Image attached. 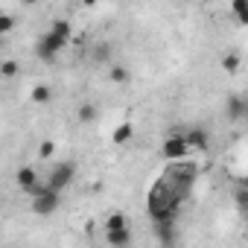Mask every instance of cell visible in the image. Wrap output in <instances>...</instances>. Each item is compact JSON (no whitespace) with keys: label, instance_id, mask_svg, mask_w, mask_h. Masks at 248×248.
<instances>
[{"label":"cell","instance_id":"6da1fadb","mask_svg":"<svg viewBox=\"0 0 248 248\" xmlns=\"http://www.w3.org/2000/svg\"><path fill=\"white\" fill-rule=\"evenodd\" d=\"M181 202H184V199H181L164 178H158V181L152 184L149 196H146V210H149L152 225H158V222H175Z\"/></svg>","mask_w":248,"mask_h":248},{"label":"cell","instance_id":"7a4b0ae2","mask_svg":"<svg viewBox=\"0 0 248 248\" xmlns=\"http://www.w3.org/2000/svg\"><path fill=\"white\" fill-rule=\"evenodd\" d=\"M181 199H187L190 196V190H193V184H196V178H199V167L193 164V161H175V164H167V172L161 175Z\"/></svg>","mask_w":248,"mask_h":248},{"label":"cell","instance_id":"3957f363","mask_svg":"<svg viewBox=\"0 0 248 248\" xmlns=\"http://www.w3.org/2000/svg\"><path fill=\"white\" fill-rule=\"evenodd\" d=\"M30 196H32V213H38V216H53L62 207V193H53L44 184H35L30 190Z\"/></svg>","mask_w":248,"mask_h":248},{"label":"cell","instance_id":"277c9868","mask_svg":"<svg viewBox=\"0 0 248 248\" xmlns=\"http://www.w3.org/2000/svg\"><path fill=\"white\" fill-rule=\"evenodd\" d=\"M73 175H76V164H73V161H62V164H56V167L50 170V175H47L44 187H47V190H53V193H62L64 187H70Z\"/></svg>","mask_w":248,"mask_h":248},{"label":"cell","instance_id":"5b68a950","mask_svg":"<svg viewBox=\"0 0 248 248\" xmlns=\"http://www.w3.org/2000/svg\"><path fill=\"white\" fill-rule=\"evenodd\" d=\"M64 47H67V41L47 30V32L35 41V56H38L41 62H56V59H59V53H62Z\"/></svg>","mask_w":248,"mask_h":248},{"label":"cell","instance_id":"8992f818","mask_svg":"<svg viewBox=\"0 0 248 248\" xmlns=\"http://www.w3.org/2000/svg\"><path fill=\"white\" fill-rule=\"evenodd\" d=\"M161 155H164V161H170V164H175V161H187L190 149H187V143H184L181 132H178V135H170V138L164 140V146H161Z\"/></svg>","mask_w":248,"mask_h":248},{"label":"cell","instance_id":"52a82bcc","mask_svg":"<svg viewBox=\"0 0 248 248\" xmlns=\"http://www.w3.org/2000/svg\"><path fill=\"white\" fill-rule=\"evenodd\" d=\"M245 114H248V102H245L239 93H231V96L225 99V117H228L231 123H239Z\"/></svg>","mask_w":248,"mask_h":248},{"label":"cell","instance_id":"ba28073f","mask_svg":"<svg viewBox=\"0 0 248 248\" xmlns=\"http://www.w3.org/2000/svg\"><path fill=\"white\" fill-rule=\"evenodd\" d=\"M155 236H158L161 248H178V231H175V222H158V225H155Z\"/></svg>","mask_w":248,"mask_h":248},{"label":"cell","instance_id":"9c48e42d","mask_svg":"<svg viewBox=\"0 0 248 248\" xmlns=\"http://www.w3.org/2000/svg\"><path fill=\"white\" fill-rule=\"evenodd\" d=\"M181 138H184V143H187V149H207L210 146V132L207 129H190V132H181Z\"/></svg>","mask_w":248,"mask_h":248},{"label":"cell","instance_id":"30bf717a","mask_svg":"<svg viewBox=\"0 0 248 248\" xmlns=\"http://www.w3.org/2000/svg\"><path fill=\"white\" fill-rule=\"evenodd\" d=\"M108 248H132V228H123V231H108L105 233Z\"/></svg>","mask_w":248,"mask_h":248},{"label":"cell","instance_id":"8fae6325","mask_svg":"<svg viewBox=\"0 0 248 248\" xmlns=\"http://www.w3.org/2000/svg\"><path fill=\"white\" fill-rule=\"evenodd\" d=\"M15 184H18L24 193H30V190H32L35 184H41V181H38V172H35L32 167H21V170L15 172Z\"/></svg>","mask_w":248,"mask_h":248},{"label":"cell","instance_id":"7c38bea8","mask_svg":"<svg viewBox=\"0 0 248 248\" xmlns=\"http://www.w3.org/2000/svg\"><path fill=\"white\" fill-rule=\"evenodd\" d=\"M132 135H135V129H132V123L126 120V123H120V126L114 129V135H111V143L123 146V143H129V140H132Z\"/></svg>","mask_w":248,"mask_h":248},{"label":"cell","instance_id":"4fadbf2b","mask_svg":"<svg viewBox=\"0 0 248 248\" xmlns=\"http://www.w3.org/2000/svg\"><path fill=\"white\" fill-rule=\"evenodd\" d=\"M108 79H111L114 85H126V82L132 79V73L123 67V64H111V67H108Z\"/></svg>","mask_w":248,"mask_h":248},{"label":"cell","instance_id":"5bb4252c","mask_svg":"<svg viewBox=\"0 0 248 248\" xmlns=\"http://www.w3.org/2000/svg\"><path fill=\"white\" fill-rule=\"evenodd\" d=\"M123 228H129V219L123 216V213H111V216L105 219V233H108V231H123Z\"/></svg>","mask_w":248,"mask_h":248},{"label":"cell","instance_id":"9a60e30c","mask_svg":"<svg viewBox=\"0 0 248 248\" xmlns=\"http://www.w3.org/2000/svg\"><path fill=\"white\" fill-rule=\"evenodd\" d=\"M50 96H53V91H50L47 85H35V88H32V93H30V99H32V102H38V105L50 102Z\"/></svg>","mask_w":248,"mask_h":248},{"label":"cell","instance_id":"2e32d148","mask_svg":"<svg viewBox=\"0 0 248 248\" xmlns=\"http://www.w3.org/2000/svg\"><path fill=\"white\" fill-rule=\"evenodd\" d=\"M76 117H79V123H93V120H96V105H93V102H85V105H79Z\"/></svg>","mask_w":248,"mask_h":248},{"label":"cell","instance_id":"e0dca14e","mask_svg":"<svg viewBox=\"0 0 248 248\" xmlns=\"http://www.w3.org/2000/svg\"><path fill=\"white\" fill-rule=\"evenodd\" d=\"M50 32H56L59 38H64V41H70V32H73V27H70V21H53V27H50Z\"/></svg>","mask_w":248,"mask_h":248},{"label":"cell","instance_id":"ac0fdd59","mask_svg":"<svg viewBox=\"0 0 248 248\" xmlns=\"http://www.w3.org/2000/svg\"><path fill=\"white\" fill-rule=\"evenodd\" d=\"M239 64H242V59H239L236 53H225V56H222V67H225V73H236Z\"/></svg>","mask_w":248,"mask_h":248},{"label":"cell","instance_id":"d6986e66","mask_svg":"<svg viewBox=\"0 0 248 248\" xmlns=\"http://www.w3.org/2000/svg\"><path fill=\"white\" fill-rule=\"evenodd\" d=\"M18 70H21V64H18L15 59H9V62H0V76H3V79H12V76H18Z\"/></svg>","mask_w":248,"mask_h":248},{"label":"cell","instance_id":"ffe728a7","mask_svg":"<svg viewBox=\"0 0 248 248\" xmlns=\"http://www.w3.org/2000/svg\"><path fill=\"white\" fill-rule=\"evenodd\" d=\"M56 155V143L53 140H41V146H38V158L41 161H50Z\"/></svg>","mask_w":248,"mask_h":248},{"label":"cell","instance_id":"44dd1931","mask_svg":"<svg viewBox=\"0 0 248 248\" xmlns=\"http://www.w3.org/2000/svg\"><path fill=\"white\" fill-rule=\"evenodd\" d=\"M15 30V18L12 15H0V41H3V35H9Z\"/></svg>","mask_w":248,"mask_h":248},{"label":"cell","instance_id":"7402d4cb","mask_svg":"<svg viewBox=\"0 0 248 248\" xmlns=\"http://www.w3.org/2000/svg\"><path fill=\"white\" fill-rule=\"evenodd\" d=\"M93 59H96V62H108V59H111V44H105V41H102V44L96 47Z\"/></svg>","mask_w":248,"mask_h":248},{"label":"cell","instance_id":"603a6c76","mask_svg":"<svg viewBox=\"0 0 248 248\" xmlns=\"http://www.w3.org/2000/svg\"><path fill=\"white\" fill-rule=\"evenodd\" d=\"M236 204H239L242 210H245V204H248V187H242V184L236 187Z\"/></svg>","mask_w":248,"mask_h":248}]
</instances>
